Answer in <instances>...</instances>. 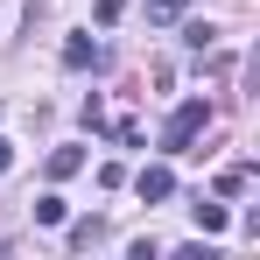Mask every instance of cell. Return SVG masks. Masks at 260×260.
Returning a JSON list of instances; mask_svg holds the SVG:
<instances>
[{
	"label": "cell",
	"instance_id": "cell-5",
	"mask_svg": "<svg viewBox=\"0 0 260 260\" xmlns=\"http://www.w3.org/2000/svg\"><path fill=\"white\" fill-rule=\"evenodd\" d=\"M63 218H71V204H63L56 190H49V197H36V225H63Z\"/></svg>",
	"mask_w": 260,
	"mask_h": 260
},
{
	"label": "cell",
	"instance_id": "cell-6",
	"mask_svg": "<svg viewBox=\"0 0 260 260\" xmlns=\"http://www.w3.org/2000/svg\"><path fill=\"white\" fill-rule=\"evenodd\" d=\"M183 7H190V0H148V21L169 28V21H183Z\"/></svg>",
	"mask_w": 260,
	"mask_h": 260
},
{
	"label": "cell",
	"instance_id": "cell-2",
	"mask_svg": "<svg viewBox=\"0 0 260 260\" xmlns=\"http://www.w3.org/2000/svg\"><path fill=\"white\" fill-rule=\"evenodd\" d=\"M134 190H141V204H162V197H169V190H176V176L162 169V162H148V169L134 176Z\"/></svg>",
	"mask_w": 260,
	"mask_h": 260
},
{
	"label": "cell",
	"instance_id": "cell-7",
	"mask_svg": "<svg viewBox=\"0 0 260 260\" xmlns=\"http://www.w3.org/2000/svg\"><path fill=\"white\" fill-rule=\"evenodd\" d=\"M190 218H197V232H225V225H232V218H225V204H197Z\"/></svg>",
	"mask_w": 260,
	"mask_h": 260
},
{
	"label": "cell",
	"instance_id": "cell-8",
	"mask_svg": "<svg viewBox=\"0 0 260 260\" xmlns=\"http://www.w3.org/2000/svg\"><path fill=\"white\" fill-rule=\"evenodd\" d=\"M239 190H246V162H232V169L218 176V197H239Z\"/></svg>",
	"mask_w": 260,
	"mask_h": 260
},
{
	"label": "cell",
	"instance_id": "cell-1",
	"mask_svg": "<svg viewBox=\"0 0 260 260\" xmlns=\"http://www.w3.org/2000/svg\"><path fill=\"white\" fill-rule=\"evenodd\" d=\"M204 127H211V106H204V99H183L169 113V127H162V148H169V155H190V141Z\"/></svg>",
	"mask_w": 260,
	"mask_h": 260
},
{
	"label": "cell",
	"instance_id": "cell-10",
	"mask_svg": "<svg viewBox=\"0 0 260 260\" xmlns=\"http://www.w3.org/2000/svg\"><path fill=\"white\" fill-rule=\"evenodd\" d=\"M7 162H14V148H7V141H0V169H7Z\"/></svg>",
	"mask_w": 260,
	"mask_h": 260
},
{
	"label": "cell",
	"instance_id": "cell-4",
	"mask_svg": "<svg viewBox=\"0 0 260 260\" xmlns=\"http://www.w3.org/2000/svg\"><path fill=\"white\" fill-rule=\"evenodd\" d=\"M78 169H85V148H56V155H49V176H56V183L78 176Z\"/></svg>",
	"mask_w": 260,
	"mask_h": 260
},
{
	"label": "cell",
	"instance_id": "cell-3",
	"mask_svg": "<svg viewBox=\"0 0 260 260\" xmlns=\"http://www.w3.org/2000/svg\"><path fill=\"white\" fill-rule=\"evenodd\" d=\"M63 63H71V71L99 63V43H91V36H71V43H63Z\"/></svg>",
	"mask_w": 260,
	"mask_h": 260
},
{
	"label": "cell",
	"instance_id": "cell-9",
	"mask_svg": "<svg viewBox=\"0 0 260 260\" xmlns=\"http://www.w3.org/2000/svg\"><path fill=\"white\" fill-rule=\"evenodd\" d=\"M120 14H127V0H99V21H106V28H113Z\"/></svg>",
	"mask_w": 260,
	"mask_h": 260
}]
</instances>
